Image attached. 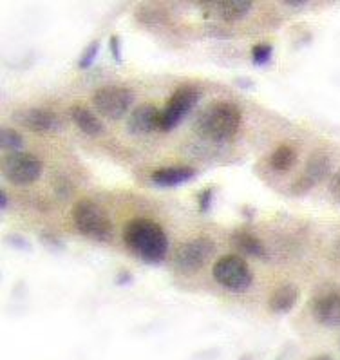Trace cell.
I'll return each mask as SVG.
<instances>
[{
  "instance_id": "6da1fadb",
  "label": "cell",
  "mask_w": 340,
  "mask_h": 360,
  "mask_svg": "<svg viewBox=\"0 0 340 360\" xmlns=\"http://www.w3.org/2000/svg\"><path fill=\"white\" fill-rule=\"evenodd\" d=\"M125 246L147 264H159L169 252V238L156 221L136 217L124 230Z\"/></svg>"
},
{
  "instance_id": "7a4b0ae2",
  "label": "cell",
  "mask_w": 340,
  "mask_h": 360,
  "mask_svg": "<svg viewBox=\"0 0 340 360\" xmlns=\"http://www.w3.org/2000/svg\"><path fill=\"white\" fill-rule=\"evenodd\" d=\"M241 123V109L235 103L214 102L197 116L196 131L207 140L226 141L237 134Z\"/></svg>"
},
{
  "instance_id": "3957f363",
  "label": "cell",
  "mask_w": 340,
  "mask_h": 360,
  "mask_svg": "<svg viewBox=\"0 0 340 360\" xmlns=\"http://www.w3.org/2000/svg\"><path fill=\"white\" fill-rule=\"evenodd\" d=\"M72 223L74 229L94 241H109L112 236V223L102 208L91 200H80L72 207Z\"/></svg>"
},
{
  "instance_id": "277c9868",
  "label": "cell",
  "mask_w": 340,
  "mask_h": 360,
  "mask_svg": "<svg viewBox=\"0 0 340 360\" xmlns=\"http://www.w3.org/2000/svg\"><path fill=\"white\" fill-rule=\"evenodd\" d=\"M212 276L223 288L235 293L247 292L254 283V274H251L250 266L237 254H228L217 259L212 268Z\"/></svg>"
},
{
  "instance_id": "5b68a950",
  "label": "cell",
  "mask_w": 340,
  "mask_h": 360,
  "mask_svg": "<svg viewBox=\"0 0 340 360\" xmlns=\"http://www.w3.org/2000/svg\"><path fill=\"white\" fill-rule=\"evenodd\" d=\"M201 93L196 85L185 84L172 93V96L166 100L165 107L162 110V123L159 131L170 132L183 122L194 107L200 102Z\"/></svg>"
},
{
  "instance_id": "8992f818",
  "label": "cell",
  "mask_w": 340,
  "mask_h": 360,
  "mask_svg": "<svg viewBox=\"0 0 340 360\" xmlns=\"http://www.w3.org/2000/svg\"><path fill=\"white\" fill-rule=\"evenodd\" d=\"M134 103V93L124 85H105L94 91L93 105L109 120H122Z\"/></svg>"
},
{
  "instance_id": "52a82bcc",
  "label": "cell",
  "mask_w": 340,
  "mask_h": 360,
  "mask_svg": "<svg viewBox=\"0 0 340 360\" xmlns=\"http://www.w3.org/2000/svg\"><path fill=\"white\" fill-rule=\"evenodd\" d=\"M42 161L30 153H11L2 158V176L13 185H31L42 176Z\"/></svg>"
},
{
  "instance_id": "ba28073f",
  "label": "cell",
  "mask_w": 340,
  "mask_h": 360,
  "mask_svg": "<svg viewBox=\"0 0 340 360\" xmlns=\"http://www.w3.org/2000/svg\"><path fill=\"white\" fill-rule=\"evenodd\" d=\"M216 246L212 239L196 238L183 243L176 252V266L183 274H196L212 257Z\"/></svg>"
},
{
  "instance_id": "9c48e42d",
  "label": "cell",
  "mask_w": 340,
  "mask_h": 360,
  "mask_svg": "<svg viewBox=\"0 0 340 360\" xmlns=\"http://www.w3.org/2000/svg\"><path fill=\"white\" fill-rule=\"evenodd\" d=\"M159 123H162V110L152 103H141L129 116L127 131L136 136L150 134L159 131Z\"/></svg>"
},
{
  "instance_id": "30bf717a",
  "label": "cell",
  "mask_w": 340,
  "mask_h": 360,
  "mask_svg": "<svg viewBox=\"0 0 340 360\" xmlns=\"http://www.w3.org/2000/svg\"><path fill=\"white\" fill-rule=\"evenodd\" d=\"M327 172H329V158H327V154H311V158L306 163V169H304V172L299 176L297 181L292 185V191H294L295 194H304V192H308L310 188H313V185L319 181V179L326 178Z\"/></svg>"
},
{
  "instance_id": "8fae6325",
  "label": "cell",
  "mask_w": 340,
  "mask_h": 360,
  "mask_svg": "<svg viewBox=\"0 0 340 360\" xmlns=\"http://www.w3.org/2000/svg\"><path fill=\"white\" fill-rule=\"evenodd\" d=\"M311 311H313L315 321L322 326H340V293H326L315 299Z\"/></svg>"
},
{
  "instance_id": "7c38bea8",
  "label": "cell",
  "mask_w": 340,
  "mask_h": 360,
  "mask_svg": "<svg viewBox=\"0 0 340 360\" xmlns=\"http://www.w3.org/2000/svg\"><path fill=\"white\" fill-rule=\"evenodd\" d=\"M197 176V170L187 165L179 167H162L150 174L154 185L157 187H179L183 183H188Z\"/></svg>"
},
{
  "instance_id": "4fadbf2b",
  "label": "cell",
  "mask_w": 340,
  "mask_h": 360,
  "mask_svg": "<svg viewBox=\"0 0 340 360\" xmlns=\"http://www.w3.org/2000/svg\"><path fill=\"white\" fill-rule=\"evenodd\" d=\"M18 118L27 131L33 132H51L58 127V118H56L55 112L47 109H39V107L22 110Z\"/></svg>"
},
{
  "instance_id": "5bb4252c",
  "label": "cell",
  "mask_w": 340,
  "mask_h": 360,
  "mask_svg": "<svg viewBox=\"0 0 340 360\" xmlns=\"http://www.w3.org/2000/svg\"><path fill=\"white\" fill-rule=\"evenodd\" d=\"M301 292L295 284H285V286H279L275 292L270 295L268 308L273 314H288L289 309L297 304Z\"/></svg>"
},
{
  "instance_id": "9a60e30c",
  "label": "cell",
  "mask_w": 340,
  "mask_h": 360,
  "mask_svg": "<svg viewBox=\"0 0 340 360\" xmlns=\"http://www.w3.org/2000/svg\"><path fill=\"white\" fill-rule=\"evenodd\" d=\"M71 120L74 122L78 129L81 132H85L87 136H98L102 134L103 131V125L94 112H91L87 107L84 105H72L71 107Z\"/></svg>"
},
{
  "instance_id": "2e32d148",
  "label": "cell",
  "mask_w": 340,
  "mask_h": 360,
  "mask_svg": "<svg viewBox=\"0 0 340 360\" xmlns=\"http://www.w3.org/2000/svg\"><path fill=\"white\" fill-rule=\"evenodd\" d=\"M232 245H234L239 252L251 255V257H266V248L263 246V243L255 238L254 233L247 232V230H237V232L232 236Z\"/></svg>"
},
{
  "instance_id": "e0dca14e",
  "label": "cell",
  "mask_w": 340,
  "mask_h": 360,
  "mask_svg": "<svg viewBox=\"0 0 340 360\" xmlns=\"http://www.w3.org/2000/svg\"><path fill=\"white\" fill-rule=\"evenodd\" d=\"M219 17L226 22H237L251 11V2L248 0H223L216 6Z\"/></svg>"
},
{
  "instance_id": "ac0fdd59",
  "label": "cell",
  "mask_w": 340,
  "mask_h": 360,
  "mask_svg": "<svg viewBox=\"0 0 340 360\" xmlns=\"http://www.w3.org/2000/svg\"><path fill=\"white\" fill-rule=\"evenodd\" d=\"M297 148L292 147V145H279L270 156V165L277 172H288L297 163Z\"/></svg>"
},
{
  "instance_id": "d6986e66",
  "label": "cell",
  "mask_w": 340,
  "mask_h": 360,
  "mask_svg": "<svg viewBox=\"0 0 340 360\" xmlns=\"http://www.w3.org/2000/svg\"><path fill=\"white\" fill-rule=\"evenodd\" d=\"M0 148L6 150L8 154L22 153V148H24V138H22L20 132H17L15 129L2 127V131H0Z\"/></svg>"
},
{
  "instance_id": "ffe728a7",
  "label": "cell",
  "mask_w": 340,
  "mask_h": 360,
  "mask_svg": "<svg viewBox=\"0 0 340 360\" xmlns=\"http://www.w3.org/2000/svg\"><path fill=\"white\" fill-rule=\"evenodd\" d=\"M272 55L273 47L270 46V44H257V46H254V49H251V62H254L255 65L268 64L270 60H272Z\"/></svg>"
},
{
  "instance_id": "44dd1931",
  "label": "cell",
  "mask_w": 340,
  "mask_h": 360,
  "mask_svg": "<svg viewBox=\"0 0 340 360\" xmlns=\"http://www.w3.org/2000/svg\"><path fill=\"white\" fill-rule=\"evenodd\" d=\"M98 53H100V40H94V42H91L89 46L85 47L84 55H81L80 60H78V68L89 69L91 65L94 64V60H96Z\"/></svg>"
},
{
  "instance_id": "7402d4cb",
  "label": "cell",
  "mask_w": 340,
  "mask_h": 360,
  "mask_svg": "<svg viewBox=\"0 0 340 360\" xmlns=\"http://www.w3.org/2000/svg\"><path fill=\"white\" fill-rule=\"evenodd\" d=\"M212 198H214V188H204L203 192L200 194V210L201 212H207L212 205Z\"/></svg>"
},
{
  "instance_id": "603a6c76",
  "label": "cell",
  "mask_w": 340,
  "mask_h": 360,
  "mask_svg": "<svg viewBox=\"0 0 340 360\" xmlns=\"http://www.w3.org/2000/svg\"><path fill=\"white\" fill-rule=\"evenodd\" d=\"M109 46H111V53H112V58H115L116 64H122V42L116 34H112L111 40H109Z\"/></svg>"
},
{
  "instance_id": "cb8c5ba5",
  "label": "cell",
  "mask_w": 340,
  "mask_h": 360,
  "mask_svg": "<svg viewBox=\"0 0 340 360\" xmlns=\"http://www.w3.org/2000/svg\"><path fill=\"white\" fill-rule=\"evenodd\" d=\"M329 191H332V194L335 195L336 200H340V172L336 174L335 178L332 179V185H329Z\"/></svg>"
},
{
  "instance_id": "d4e9b609",
  "label": "cell",
  "mask_w": 340,
  "mask_h": 360,
  "mask_svg": "<svg viewBox=\"0 0 340 360\" xmlns=\"http://www.w3.org/2000/svg\"><path fill=\"white\" fill-rule=\"evenodd\" d=\"M6 208H8V194L4 191H0V210L4 212Z\"/></svg>"
},
{
  "instance_id": "484cf974",
  "label": "cell",
  "mask_w": 340,
  "mask_h": 360,
  "mask_svg": "<svg viewBox=\"0 0 340 360\" xmlns=\"http://www.w3.org/2000/svg\"><path fill=\"white\" fill-rule=\"evenodd\" d=\"M311 360H333V359L329 355H317V356H313Z\"/></svg>"
},
{
  "instance_id": "4316f807",
  "label": "cell",
  "mask_w": 340,
  "mask_h": 360,
  "mask_svg": "<svg viewBox=\"0 0 340 360\" xmlns=\"http://www.w3.org/2000/svg\"><path fill=\"white\" fill-rule=\"evenodd\" d=\"M286 4H288V6H304V4H306V2H289V0H288Z\"/></svg>"
},
{
  "instance_id": "83f0119b",
  "label": "cell",
  "mask_w": 340,
  "mask_h": 360,
  "mask_svg": "<svg viewBox=\"0 0 340 360\" xmlns=\"http://www.w3.org/2000/svg\"><path fill=\"white\" fill-rule=\"evenodd\" d=\"M336 252H339V255H340V241L336 243Z\"/></svg>"
}]
</instances>
